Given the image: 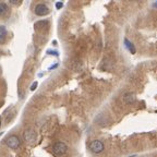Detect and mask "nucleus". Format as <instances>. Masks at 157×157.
<instances>
[{
	"mask_svg": "<svg viewBox=\"0 0 157 157\" xmlns=\"http://www.w3.org/2000/svg\"><path fill=\"white\" fill-rule=\"evenodd\" d=\"M48 54L49 55H56V56H58V51H53V50H48Z\"/></svg>",
	"mask_w": 157,
	"mask_h": 157,
	"instance_id": "4468645a",
	"label": "nucleus"
},
{
	"mask_svg": "<svg viewBox=\"0 0 157 157\" xmlns=\"http://www.w3.org/2000/svg\"><path fill=\"white\" fill-rule=\"evenodd\" d=\"M63 7V2H57L56 3V8L57 9H60V8H62Z\"/></svg>",
	"mask_w": 157,
	"mask_h": 157,
	"instance_id": "f8f14e48",
	"label": "nucleus"
},
{
	"mask_svg": "<svg viewBox=\"0 0 157 157\" xmlns=\"http://www.w3.org/2000/svg\"><path fill=\"white\" fill-rule=\"evenodd\" d=\"M23 137H24L25 142L27 144H34L36 142V140H37V133L33 129H29L24 132Z\"/></svg>",
	"mask_w": 157,
	"mask_h": 157,
	"instance_id": "f257e3e1",
	"label": "nucleus"
},
{
	"mask_svg": "<svg viewBox=\"0 0 157 157\" xmlns=\"http://www.w3.org/2000/svg\"><path fill=\"white\" fill-rule=\"evenodd\" d=\"M89 148L93 153H102L104 151V144L102 141H98V140H94L89 143Z\"/></svg>",
	"mask_w": 157,
	"mask_h": 157,
	"instance_id": "20e7f679",
	"label": "nucleus"
},
{
	"mask_svg": "<svg viewBox=\"0 0 157 157\" xmlns=\"http://www.w3.org/2000/svg\"><path fill=\"white\" fill-rule=\"evenodd\" d=\"M154 7H157V2H155V3H154Z\"/></svg>",
	"mask_w": 157,
	"mask_h": 157,
	"instance_id": "2eb2a0df",
	"label": "nucleus"
},
{
	"mask_svg": "<svg viewBox=\"0 0 157 157\" xmlns=\"http://www.w3.org/2000/svg\"><path fill=\"white\" fill-rule=\"evenodd\" d=\"M37 86H38V82L36 81V82H34V83L32 84V86H31V91H35Z\"/></svg>",
	"mask_w": 157,
	"mask_h": 157,
	"instance_id": "9b49d317",
	"label": "nucleus"
},
{
	"mask_svg": "<svg viewBox=\"0 0 157 157\" xmlns=\"http://www.w3.org/2000/svg\"><path fill=\"white\" fill-rule=\"evenodd\" d=\"M5 144L12 148V149H16L20 146V139L16 135H9L5 139Z\"/></svg>",
	"mask_w": 157,
	"mask_h": 157,
	"instance_id": "f03ea898",
	"label": "nucleus"
},
{
	"mask_svg": "<svg viewBox=\"0 0 157 157\" xmlns=\"http://www.w3.org/2000/svg\"><path fill=\"white\" fill-rule=\"evenodd\" d=\"M48 25V22L47 21H38L35 23V27L36 29H43V27H46Z\"/></svg>",
	"mask_w": 157,
	"mask_h": 157,
	"instance_id": "9d476101",
	"label": "nucleus"
},
{
	"mask_svg": "<svg viewBox=\"0 0 157 157\" xmlns=\"http://www.w3.org/2000/svg\"><path fill=\"white\" fill-rule=\"evenodd\" d=\"M0 127H1V117H0Z\"/></svg>",
	"mask_w": 157,
	"mask_h": 157,
	"instance_id": "dca6fc26",
	"label": "nucleus"
},
{
	"mask_svg": "<svg viewBox=\"0 0 157 157\" xmlns=\"http://www.w3.org/2000/svg\"><path fill=\"white\" fill-rule=\"evenodd\" d=\"M8 11H9L8 5H5V2H0V16H1V15L7 14V13H8Z\"/></svg>",
	"mask_w": 157,
	"mask_h": 157,
	"instance_id": "6e6552de",
	"label": "nucleus"
},
{
	"mask_svg": "<svg viewBox=\"0 0 157 157\" xmlns=\"http://www.w3.org/2000/svg\"><path fill=\"white\" fill-rule=\"evenodd\" d=\"M135 99H137V98H135L134 93H131V92H128V93H126L123 95V100H124V103L128 104V105L133 104L135 102Z\"/></svg>",
	"mask_w": 157,
	"mask_h": 157,
	"instance_id": "423d86ee",
	"label": "nucleus"
},
{
	"mask_svg": "<svg viewBox=\"0 0 157 157\" xmlns=\"http://www.w3.org/2000/svg\"><path fill=\"white\" fill-rule=\"evenodd\" d=\"M124 45H126V47L129 49V51H130L131 54H135V53H137V49L134 47V45H133L128 38H124Z\"/></svg>",
	"mask_w": 157,
	"mask_h": 157,
	"instance_id": "0eeeda50",
	"label": "nucleus"
},
{
	"mask_svg": "<svg viewBox=\"0 0 157 157\" xmlns=\"http://www.w3.org/2000/svg\"><path fill=\"white\" fill-rule=\"evenodd\" d=\"M7 36V29L5 25H0V43Z\"/></svg>",
	"mask_w": 157,
	"mask_h": 157,
	"instance_id": "1a4fd4ad",
	"label": "nucleus"
},
{
	"mask_svg": "<svg viewBox=\"0 0 157 157\" xmlns=\"http://www.w3.org/2000/svg\"><path fill=\"white\" fill-rule=\"evenodd\" d=\"M54 153L56 155H58V156H61V155H64L67 151H68V146L62 142H57L55 143L54 145Z\"/></svg>",
	"mask_w": 157,
	"mask_h": 157,
	"instance_id": "7ed1b4c3",
	"label": "nucleus"
},
{
	"mask_svg": "<svg viewBox=\"0 0 157 157\" xmlns=\"http://www.w3.org/2000/svg\"><path fill=\"white\" fill-rule=\"evenodd\" d=\"M10 2H11L12 5H20V3H21V1H19V0H11Z\"/></svg>",
	"mask_w": 157,
	"mask_h": 157,
	"instance_id": "ddd939ff",
	"label": "nucleus"
},
{
	"mask_svg": "<svg viewBox=\"0 0 157 157\" xmlns=\"http://www.w3.org/2000/svg\"><path fill=\"white\" fill-rule=\"evenodd\" d=\"M34 11H35V13H36L37 15H39V16H44V15H47L49 12H50L49 8L46 5H45V3H38V5H36Z\"/></svg>",
	"mask_w": 157,
	"mask_h": 157,
	"instance_id": "39448f33",
	"label": "nucleus"
}]
</instances>
